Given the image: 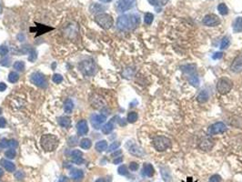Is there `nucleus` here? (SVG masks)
<instances>
[{"instance_id": "nucleus-1", "label": "nucleus", "mask_w": 242, "mask_h": 182, "mask_svg": "<svg viewBox=\"0 0 242 182\" xmlns=\"http://www.w3.org/2000/svg\"><path fill=\"white\" fill-rule=\"evenodd\" d=\"M140 23V18L138 15H123L117 18V27L119 30L125 31L136 28Z\"/></svg>"}, {"instance_id": "nucleus-2", "label": "nucleus", "mask_w": 242, "mask_h": 182, "mask_svg": "<svg viewBox=\"0 0 242 182\" xmlns=\"http://www.w3.org/2000/svg\"><path fill=\"white\" fill-rule=\"evenodd\" d=\"M40 143L44 150L46 151H54L58 147L59 139L57 136L52 134H47L41 137Z\"/></svg>"}, {"instance_id": "nucleus-3", "label": "nucleus", "mask_w": 242, "mask_h": 182, "mask_svg": "<svg viewBox=\"0 0 242 182\" xmlns=\"http://www.w3.org/2000/svg\"><path fill=\"white\" fill-rule=\"evenodd\" d=\"M95 21L99 27L104 29H109L113 26V17L107 13H100L95 17Z\"/></svg>"}, {"instance_id": "nucleus-4", "label": "nucleus", "mask_w": 242, "mask_h": 182, "mask_svg": "<svg viewBox=\"0 0 242 182\" xmlns=\"http://www.w3.org/2000/svg\"><path fill=\"white\" fill-rule=\"evenodd\" d=\"M233 87V82L227 77H222L219 79L217 84V90L221 95L227 94Z\"/></svg>"}, {"instance_id": "nucleus-5", "label": "nucleus", "mask_w": 242, "mask_h": 182, "mask_svg": "<svg viewBox=\"0 0 242 182\" xmlns=\"http://www.w3.org/2000/svg\"><path fill=\"white\" fill-rule=\"evenodd\" d=\"M153 146L159 152L165 151L170 147V139L165 136H158L153 139Z\"/></svg>"}, {"instance_id": "nucleus-6", "label": "nucleus", "mask_w": 242, "mask_h": 182, "mask_svg": "<svg viewBox=\"0 0 242 182\" xmlns=\"http://www.w3.org/2000/svg\"><path fill=\"white\" fill-rule=\"evenodd\" d=\"M79 67L81 70V72L86 76H92V75H94V73L96 71V66L92 59H87V60L82 61L79 63Z\"/></svg>"}, {"instance_id": "nucleus-7", "label": "nucleus", "mask_w": 242, "mask_h": 182, "mask_svg": "<svg viewBox=\"0 0 242 182\" xmlns=\"http://www.w3.org/2000/svg\"><path fill=\"white\" fill-rule=\"evenodd\" d=\"M30 80L31 82L39 87H43V88H46L48 87V82H47V79L45 78V76L40 73V72H36V73H33L31 75V78H30Z\"/></svg>"}, {"instance_id": "nucleus-8", "label": "nucleus", "mask_w": 242, "mask_h": 182, "mask_svg": "<svg viewBox=\"0 0 242 182\" xmlns=\"http://www.w3.org/2000/svg\"><path fill=\"white\" fill-rule=\"evenodd\" d=\"M227 126L223 122H217L213 125H211L209 129H208V134L210 136L213 135H217V134H220V133H224L227 130Z\"/></svg>"}, {"instance_id": "nucleus-9", "label": "nucleus", "mask_w": 242, "mask_h": 182, "mask_svg": "<svg viewBox=\"0 0 242 182\" xmlns=\"http://www.w3.org/2000/svg\"><path fill=\"white\" fill-rule=\"evenodd\" d=\"M202 23L207 27H216L220 24V19L215 14H209L204 17Z\"/></svg>"}, {"instance_id": "nucleus-10", "label": "nucleus", "mask_w": 242, "mask_h": 182, "mask_svg": "<svg viewBox=\"0 0 242 182\" xmlns=\"http://www.w3.org/2000/svg\"><path fill=\"white\" fill-rule=\"evenodd\" d=\"M214 147V142L210 138H204L199 141L198 148L203 151H210Z\"/></svg>"}, {"instance_id": "nucleus-11", "label": "nucleus", "mask_w": 242, "mask_h": 182, "mask_svg": "<svg viewBox=\"0 0 242 182\" xmlns=\"http://www.w3.org/2000/svg\"><path fill=\"white\" fill-rule=\"evenodd\" d=\"M133 6L131 0H119L117 2V8L119 12H125L129 10Z\"/></svg>"}, {"instance_id": "nucleus-12", "label": "nucleus", "mask_w": 242, "mask_h": 182, "mask_svg": "<svg viewBox=\"0 0 242 182\" xmlns=\"http://www.w3.org/2000/svg\"><path fill=\"white\" fill-rule=\"evenodd\" d=\"M230 69L234 73H240L242 71V56H238L234 58L232 64L230 65Z\"/></svg>"}, {"instance_id": "nucleus-13", "label": "nucleus", "mask_w": 242, "mask_h": 182, "mask_svg": "<svg viewBox=\"0 0 242 182\" xmlns=\"http://www.w3.org/2000/svg\"><path fill=\"white\" fill-rule=\"evenodd\" d=\"M77 129H78V132L79 134V136L87 135V132H88V126H87V120L82 119L79 122H78V124H77Z\"/></svg>"}, {"instance_id": "nucleus-14", "label": "nucleus", "mask_w": 242, "mask_h": 182, "mask_svg": "<svg viewBox=\"0 0 242 182\" xmlns=\"http://www.w3.org/2000/svg\"><path fill=\"white\" fill-rule=\"evenodd\" d=\"M71 158H72V160L78 164V165H81L83 162H84V159H83V153L80 150H78V149H75L72 151L71 153Z\"/></svg>"}, {"instance_id": "nucleus-15", "label": "nucleus", "mask_w": 242, "mask_h": 182, "mask_svg": "<svg viewBox=\"0 0 242 182\" xmlns=\"http://www.w3.org/2000/svg\"><path fill=\"white\" fill-rule=\"evenodd\" d=\"M129 151L130 154L137 156V157H142L144 155V151L140 147H138L136 144H132L129 148Z\"/></svg>"}, {"instance_id": "nucleus-16", "label": "nucleus", "mask_w": 242, "mask_h": 182, "mask_svg": "<svg viewBox=\"0 0 242 182\" xmlns=\"http://www.w3.org/2000/svg\"><path fill=\"white\" fill-rule=\"evenodd\" d=\"M155 173V169L153 167V166L149 163H146L143 166V170H142V174L146 176V177H148V178H151L153 177Z\"/></svg>"}, {"instance_id": "nucleus-17", "label": "nucleus", "mask_w": 242, "mask_h": 182, "mask_svg": "<svg viewBox=\"0 0 242 182\" xmlns=\"http://www.w3.org/2000/svg\"><path fill=\"white\" fill-rule=\"evenodd\" d=\"M0 164L5 169H6L8 172H14L15 169H16V166L14 165L11 161L6 160V159H2L0 160Z\"/></svg>"}, {"instance_id": "nucleus-18", "label": "nucleus", "mask_w": 242, "mask_h": 182, "mask_svg": "<svg viewBox=\"0 0 242 182\" xmlns=\"http://www.w3.org/2000/svg\"><path fill=\"white\" fill-rule=\"evenodd\" d=\"M36 30V33H37L36 35V36H38L39 35H42V34L47 33L49 30H53L52 28H49V27H47L45 25H38L36 26L35 28H30V30Z\"/></svg>"}, {"instance_id": "nucleus-19", "label": "nucleus", "mask_w": 242, "mask_h": 182, "mask_svg": "<svg viewBox=\"0 0 242 182\" xmlns=\"http://www.w3.org/2000/svg\"><path fill=\"white\" fill-rule=\"evenodd\" d=\"M58 124L62 127V128H66L68 129L71 126V118L69 116H60L58 117Z\"/></svg>"}, {"instance_id": "nucleus-20", "label": "nucleus", "mask_w": 242, "mask_h": 182, "mask_svg": "<svg viewBox=\"0 0 242 182\" xmlns=\"http://www.w3.org/2000/svg\"><path fill=\"white\" fill-rule=\"evenodd\" d=\"M209 99H210V95H209V93H208L207 90H202V91H200V92L198 93L197 97V102H198V103H201V104L207 102V101L209 100Z\"/></svg>"}, {"instance_id": "nucleus-21", "label": "nucleus", "mask_w": 242, "mask_h": 182, "mask_svg": "<svg viewBox=\"0 0 242 182\" xmlns=\"http://www.w3.org/2000/svg\"><path fill=\"white\" fill-rule=\"evenodd\" d=\"M70 176L75 180H80L84 178V173L81 169H73L70 172Z\"/></svg>"}, {"instance_id": "nucleus-22", "label": "nucleus", "mask_w": 242, "mask_h": 182, "mask_svg": "<svg viewBox=\"0 0 242 182\" xmlns=\"http://www.w3.org/2000/svg\"><path fill=\"white\" fill-rule=\"evenodd\" d=\"M73 108H74V103H73V101L70 99H67L65 101L64 103L65 112L67 113V114H70V113H72Z\"/></svg>"}, {"instance_id": "nucleus-23", "label": "nucleus", "mask_w": 242, "mask_h": 182, "mask_svg": "<svg viewBox=\"0 0 242 182\" xmlns=\"http://www.w3.org/2000/svg\"><path fill=\"white\" fill-rule=\"evenodd\" d=\"M107 120V117L104 115H95L92 117V124L94 125H101Z\"/></svg>"}, {"instance_id": "nucleus-24", "label": "nucleus", "mask_w": 242, "mask_h": 182, "mask_svg": "<svg viewBox=\"0 0 242 182\" xmlns=\"http://www.w3.org/2000/svg\"><path fill=\"white\" fill-rule=\"evenodd\" d=\"M233 30L236 33H240L242 31V17H237V19L234 22L233 25Z\"/></svg>"}, {"instance_id": "nucleus-25", "label": "nucleus", "mask_w": 242, "mask_h": 182, "mask_svg": "<svg viewBox=\"0 0 242 182\" xmlns=\"http://www.w3.org/2000/svg\"><path fill=\"white\" fill-rule=\"evenodd\" d=\"M160 173H161L162 178H163V180H164L166 182L170 181V180H171V175H170V172H169V170H168V167H161V171H160Z\"/></svg>"}, {"instance_id": "nucleus-26", "label": "nucleus", "mask_w": 242, "mask_h": 182, "mask_svg": "<svg viewBox=\"0 0 242 182\" xmlns=\"http://www.w3.org/2000/svg\"><path fill=\"white\" fill-rule=\"evenodd\" d=\"M96 149L98 152H103L108 149V142L106 140H100L96 144Z\"/></svg>"}, {"instance_id": "nucleus-27", "label": "nucleus", "mask_w": 242, "mask_h": 182, "mask_svg": "<svg viewBox=\"0 0 242 182\" xmlns=\"http://www.w3.org/2000/svg\"><path fill=\"white\" fill-rule=\"evenodd\" d=\"M114 129V124L113 121H109L108 123H107L106 125H104V127L102 128V132L106 135L109 134V133L112 132V130Z\"/></svg>"}, {"instance_id": "nucleus-28", "label": "nucleus", "mask_w": 242, "mask_h": 182, "mask_svg": "<svg viewBox=\"0 0 242 182\" xmlns=\"http://www.w3.org/2000/svg\"><path fill=\"white\" fill-rule=\"evenodd\" d=\"M92 142L89 138H83L80 141V147L84 149H88L91 148Z\"/></svg>"}, {"instance_id": "nucleus-29", "label": "nucleus", "mask_w": 242, "mask_h": 182, "mask_svg": "<svg viewBox=\"0 0 242 182\" xmlns=\"http://www.w3.org/2000/svg\"><path fill=\"white\" fill-rule=\"evenodd\" d=\"M89 9H90V11H91V13H97V12H101V11L104 9V7H103L101 5H99V4L93 3V4L90 6Z\"/></svg>"}, {"instance_id": "nucleus-30", "label": "nucleus", "mask_w": 242, "mask_h": 182, "mask_svg": "<svg viewBox=\"0 0 242 182\" xmlns=\"http://www.w3.org/2000/svg\"><path fill=\"white\" fill-rule=\"evenodd\" d=\"M218 10H219V14L222 16H226L228 13V8L226 6V4H224V3H221L218 6Z\"/></svg>"}, {"instance_id": "nucleus-31", "label": "nucleus", "mask_w": 242, "mask_h": 182, "mask_svg": "<svg viewBox=\"0 0 242 182\" xmlns=\"http://www.w3.org/2000/svg\"><path fill=\"white\" fill-rule=\"evenodd\" d=\"M19 79V75L16 72H10L8 75V81L11 83H16Z\"/></svg>"}, {"instance_id": "nucleus-32", "label": "nucleus", "mask_w": 242, "mask_h": 182, "mask_svg": "<svg viewBox=\"0 0 242 182\" xmlns=\"http://www.w3.org/2000/svg\"><path fill=\"white\" fill-rule=\"evenodd\" d=\"M138 115L137 112H129L127 117L129 123H135L138 120Z\"/></svg>"}, {"instance_id": "nucleus-33", "label": "nucleus", "mask_w": 242, "mask_h": 182, "mask_svg": "<svg viewBox=\"0 0 242 182\" xmlns=\"http://www.w3.org/2000/svg\"><path fill=\"white\" fill-rule=\"evenodd\" d=\"M14 68L17 70V71H24L25 69V63L23 61H16L14 63Z\"/></svg>"}, {"instance_id": "nucleus-34", "label": "nucleus", "mask_w": 242, "mask_h": 182, "mask_svg": "<svg viewBox=\"0 0 242 182\" xmlns=\"http://www.w3.org/2000/svg\"><path fill=\"white\" fill-rule=\"evenodd\" d=\"M16 155V150L13 149H8V150H6V151L5 152V156H6L7 159H15Z\"/></svg>"}, {"instance_id": "nucleus-35", "label": "nucleus", "mask_w": 242, "mask_h": 182, "mask_svg": "<svg viewBox=\"0 0 242 182\" xmlns=\"http://www.w3.org/2000/svg\"><path fill=\"white\" fill-rule=\"evenodd\" d=\"M229 46V37L224 36L220 42V49H225Z\"/></svg>"}, {"instance_id": "nucleus-36", "label": "nucleus", "mask_w": 242, "mask_h": 182, "mask_svg": "<svg viewBox=\"0 0 242 182\" xmlns=\"http://www.w3.org/2000/svg\"><path fill=\"white\" fill-rule=\"evenodd\" d=\"M153 19H154V16L151 13H146L144 17V21L146 25H151L153 22Z\"/></svg>"}, {"instance_id": "nucleus-37", "label": "nucleus", "mask_w": 242, "mask_h": 182, "mask_svg": "<svg viewBox=\"0 0 242 182\" xmlns=\"http://www.w3.org/2000/svg\"><path fill=\"white\" fill-rule=\"evenodd\" d=\"M189 83H190L192 86H194V87H197L198 84H199L198 78H197L196 75H192V76H190L189 78Z\"/></svg>"}, {"instance_id": "nucleus-38", "label": "nucleus", "mask_w": 242, "mask_h": 182, "mask_svg": "<svg viewBox=\"0 0 242 182\" xmlns=\"http://www.w3.org/2000/svg\"><path fill=\"white\" fill-rule=\"evenodd\" d=\"M117 172H118V174L121 175V176H126V175L129 174L128 168H127V167L125 165L120 166V167L117 168Z\"/></svg>"}, {"instance_id": "nucleus-39", "label": "nucleus", "mask_w": 242, "mask_h": 182, "mask_svg": "<svg viewBox=\"0 0 242 182\" xmlns=\"http://www.w3.org/2000/svg\"><path fill=\"white\" fill-rule=\"evenodd\" d=\"M182 71H184L185 73H192L195 71V66L194 65H186V66H182Z\"/></svg>"}, {"instance_id": "nucleus-40", "label": "nucleus", "mask_w": 242, "mask_h": 182, "mask_svg": "<svg viewBox=\"0 0 242 182\" xmlns=\"http://www.w3.org/2000/svg\"><path fill=\"white\" fill-rule=\"evenodd\" d=\"M52 80H53V82L56 83V84H59V83H61L63 81V77L60 74H55L52 77Z\"/></svg>"}, {"instance_id": "nucleus-41", "label": "nucleus", "mask_w": 242, "mask_h": 182, "mask_svg": "<svg viewBox=\"0 0 242 182\" xmlns=\"http://www.w3.org/2000/svg\"><path fill=\"white\" fill-rule=\"evenodd\" d=\"M119 146H120V142L115 141V142H113V143L108 147V152H111V151H114V150L117 149L119 148Z\"/></svg>"}, {"instance_id": "nucleus-42", "label": "nucleus", "mask_w": 242, "mask_h": 182, "mask_svg": "<svg viewBox=\"0 0 242 182\" xmlns=\"http://www.w3.org/2000/svg\"><path fill=\"white\" fill-rule=\"evenodd\" d=\"M36 57H37V55H36V50L32 49L30 51V53H29V56H28V60L30 61V62H34L36 59Z\"/></svg>"}, {"instance_id": "nucleus-43", "label": "nucleus", "mask_w": 242, "mask_h": 182, "mask_svg": "<svg viewBox=\"0 0 242 182\" xmlns=\"http://www.w3.org/2000/svg\"><path fill=\"white\" fill-rule=\"evenodd\" d=\"M220 180H221V177L218 174H215L210 177L209 182H220Z\"/></svg>"}, {"instance_id": "nucleus-44", "label": "nucleus", "mask_w": 242, "mask_h": 182, "mask_svg": "<svg viewBox=\"0 0 242 182\" xmlns=\"http://www.w3.org/2000/svg\"><path fill=\"white\" fill-rule=\"evenodd\" d=\"M7 53H8V49H7L6 46H5V45L0 46V55H1L2 57L6 56Z\"/></svg>"}, {"instance_id": "nucleus-45", "label": "nucleus", "mask_w": 242, "mask_h": 182, "mask_svg": "<svg viewBox=\"0 0 242 182\" xmlns=\"http://www.w3.org/2000/svg\"><path fill=\"white\" fill-rule=\"evenodd\" d=\"M24 177H25V173L22 170H18V171H16V173H15V178H16V180H23Z\"/></svg>"}, {"instance_id": "nucleus-46", "label": "nucleus", "mask_w": 242, "mask_h": 182, "mask_svg": "<svg viewBox=\"0 0 242 182\" xmlns=\"http://www.w3.org/2000/svg\"><path fill=\"white\" fill-rule=\"evenodd\" d=\"M0 147L3 148V149H6V147H9V145H8V139H6V138H2L1 141H0Z\"/></svg>"}, {"instance_id": "nucleus-47", "label": "nucleus", "mask_w": 242, "mask_h": 182, "mask_svg": "<svg viewBox=\"0 0 242 182\" xmlns=\"http://www.w3.org/2000/svg\"><path fill=\"white\" fill-rule=\"evenodd\" d=\"M138 167H139V166L137 162H131L129 164V168H130L131 171H137L138 169Z\"/></svg>"}, {"instance_id": "nucleus-48", "label": "nucleus", "mask_w": 242, "mask_h": 182, "mask_svg": "<svg viewBox=\"0 0 242 182\" xmlns=\"http://www.w3.org/2000/svg\"><path fill=\"white\" fill-rule=\"evenodd\" d=\"M8 145H9V147L10 148H12V149H15L17 147V145H18V143H17V141L15 140V139H9L8 140Z\"/></svg>"}, {"instance_id": "nucleus-49", "label": "nucleus", "mask_w": 242, "mask_h": 182, "mask_svg": "<svg viewBox=\"0 0 242 182\" xmlns=\"http://www.w3.org/2000/svg\"><path fill=\"white\" fill-rule=\"evenodd\" d=\"M222 57H223V53H222V52H216V53L213 55L212 58H213V59H220Z\"/></svg>"}, {"instance_id": "nucleus-50", "label": "nucleus", "mask_w": 242, "mask_h": 182, "mask_svg": "<svg viewBox=\"0 0 242 182\" xmlns=\"http://www.w3.org/2000/svg\"><path fill=\"white\" fill-rule=\"evenodd\" d=\"M6 119H5L4 117H0V128L3 129V128L6 127Z\"/></svg>"}, {"instance_id": "nucleus-51", "label": "nucleus", "mask_w": 242, "mask_h": 182, "mask_svg": "<svg viewBox=\"0 0 242 182\" xmlns=\"http://www.w3.org/2000/svg\"><path fill=\"white\" fill-rule=\"evenodd\" d=\"M149 2L150 5L152 6H158L159 5V0H147Z\"/></svg>"}, {"instance_id": "nucleus-52", "label": "nucleus", "mask_w": 242, "mask_h": 182, "mask_svg": "<svg viewBox=\"0 0 242 182\" xmlns=\"http://www.w3.org/2000/svg\"><path fill=\"white\" fill-rule=\"evenodd\" d=\"M122 161H123V158H122V157H118L117 159H114L113 163L114 164H120Z\"/></svg>"}, {"instance_id": "nucleus-53", "label": "nucleus", "mask_w": 242, "mask_h": 182, "mask_svg": "<svg viewBox=\"0 0 242 182\" xmlns=\"http://www.w3.org/2000/svg\"><path fill=\"white\" fill-rule=\"evenodd\" d=\"M6 89V85L4 82H0V92H3Z\"/></svg>"}, {"instance_id": "nucleus-54", "label": "nucleus", "mask_w": 242, "mask_h": 182, "mask_svg": "<svg viewBox=\"0 0 242 182\" xmlns=\"http://www.w3.org/2000/svg\"><path fill=\"white\" fill-rule=\"evenodd\" d=\"M169 0H161V4L163 6H165V5H167L168 4V2Z\"/></svg>"}, {"instance_id": "nucleus-55", "label": "nucleus", "mask_w": 242, "mask_h": 182, "mask_svg": "<svg viewBox=\"0 0 242 182\" xmlns=\"http://www.w3.org/2000/svg\"><path fill=\"white\" fill-rule=\"evenodd\" d=\"M118 154H121V150H118V151H117V152H115V153H114V154H113V155H112V156H113V157H115V156H117V155H118Z\"/></svg>"}, {"instance_id": "nucleus-56", "label": "nucleus", "mask_w": 242, "mask_h": 182, "mask_svg": "<svg viewBox=\"0 0 242 182\" xmlns=\"http://www.w3.org/2000/svg\"><path fill=\"white\" fill-rule=\"evenodd\" d=\"M99 1H101V2H103V3H109V2H111V1H113V0H99Z\"/></svg>"}, {"instance_id": "nucleus-57", "label": "nucleus", "mask_w": 242, "mask_h": 182, "mask_svg": "<svg viewBox=\"0 0 242 182\" xmlns=\"http://www.w3.org/2000/svg\"><path fill=\"white\" fill-rule=\"evenodd\" d=\"M95 182H105V180L104 179H98Z\"/></svg>"}, {"instance_id": "nucleus-58", "label": "nucleus", "mask_w": 242, "mask_h": 182, "mask_svg": "<svg viewBox=\"0 0 242 182\" xmlns=\"http://www.w3.org/2000/svg\"><path fill=\"white\" fill-rule=\"evenodd\" d=\"M3 175H4V171H3L2 168H0V177H2Z\"/></svg>"}, {"instance_id": "nucleus-59", "label": "nucleus", "mask_w": 242, "mask_h": 182, "mask_svg": "<svg viewBox=\"0 0 242 182\" xmlns=\"http://www.w3.org/2000/svg\"><path fill=\"white\" fill-rule=\"evenodd\" d=\"M66 178H64V177H62V178H61V180H60V181H59V182L66 181Z\"/></svg>"}, {"instance_id": "nucleus-60", "label": "nucleus", "mask_w": 242, "mask_h": 182, "mask_svg": "<svg viewBox=\"0 0 242 182\" xmlns=\"http://www.w3.org/2000/svg\"><path fill=\"white\" fill-rule=\"evenodd\" d=\"M2 12V7H1V6H0V13Z\"/></svg>"}, {"instance_id": "nucleus-61", "label": "nucleus", "mask_w": 242, "mask_h": 182, "mask_svg": "<svg viewBox=\"0 0 242 182\" xmlns=\"http://www.w3.org/2000/svg\"><path fill=\"white\" fill-rule=\"evenodd\" d=\"M131 1H132V0H131Z\"/></svg>"}]
</instances>
